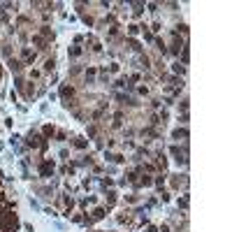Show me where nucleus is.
Listing matches in <instances>:
<instances>
[{
  "mask_svg": "<svg viewBox=\"0 0 232 232\" xmlns=\"http://www.w3.org/2000/svg\"><path fill=\"white\" fill-rule=\"evenodd\" d=\"M51 172H54V165H51V163H42V165H39V174H44V176H49Z\"/></svg>",
  "mask_w": 232,
  "mask_h": 232,
  "instance_id": "f257e3e1",
  "label": "nucleus"
},
{
  "mask_svg": "<svg viewBox=\"0 0 232 232\" xmlns=\"http://www.w3.org/2000/svg\"><path fill=\"white\" fill-rule=\"evenodd\" d=\"M44 135H47V137H51V135H54V128H51V126H47V128H44Z\"/></svg>",
  "mask_w": 232,
  "mask_h": 232,
  "instance_id": "f03ea898",
  "label": "nucleus"
}]
</instances>
